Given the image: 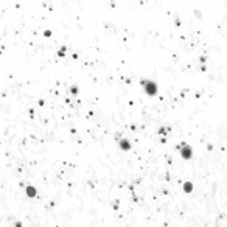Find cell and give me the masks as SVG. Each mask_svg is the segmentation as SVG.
Masks as SVG:
<instances>
[{
    "label": "cell",
    "instance_id": "3",
    "mask_svg": "<svg viewBox=\"0 0 227 227\" xmlns=\"http://www.w3.org/2000/svg\"><path fill=\"white\" fill-rule=\"evenodd\" d=\"M26 195H28V196H36V190L33 188V187H28V188H26Z\"/></svg>",
    "mask_w": 227,
    "mask_h": 227
},
{
    "label": "cell",
    "instance_id": "2",
    "mask_svg": "<svg viewBox=\"0 0 227 227\" xmlns=\"http://www.w3.org/2000/svg\"><path fill=\"white\" fill-rule=\"evenodd\" d=\"M180 152H182V157L184 159H190V157H192V148H190L188 145H182Z\"/></svg>",
    "mask_w": 227,
    "mask_h": 227
},
{
    "label": "cell",
    "instance_id": "4",
    "mask_svg": "<svg viewBox=\"0 0 227 227\" xmlns=\"http://www.w3.org/2000/svg\"><path fill=\"white\" fill-rule=\"evenodd\" d=\"M120 146H121L123 149H129V148H131V145L128 143V140H121V143H120Z\"/></svg>",
    "mask_w": 227,
    "mask_h": 227
},
{
    "label": "cell",
    "instance_id": "1",
    "mask_svg": "<svg viewBox=\"0 0 227 227\" xmlns=\"http://www.w3.org/2000/svg\"><path fill=\"white\" fill-rule=\"evenodd\" d=\"M145 90H146V94L149 95H156L157 92V84L156 83H152V81H145Z\"/></svg>",
    "mask_w": 227,
    "mask_h": 227
}]
</instances>
